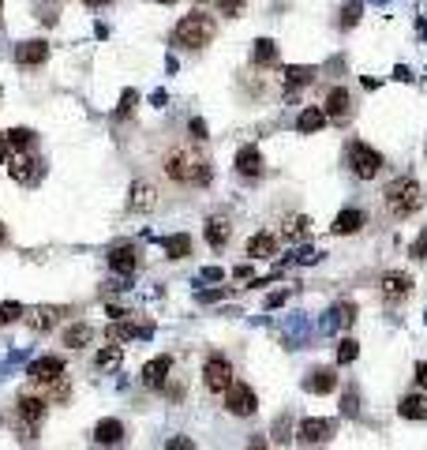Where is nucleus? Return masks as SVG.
I'll list each match as a JSON object with an SVG mask.
<instances>
[{
	"label": "nucleus",
	"instance_id": "obj_44",
	"mask_svg": "<svg viewBox=\"0 0 427 450\" xmlns=\"http://www.w3.org/2000/svg\"><path fill=\"white\" fill-rule=\"evenodd\" d=\"M247 450H267V435H252V439H247Z\"/></svg>",
	"mask_w": 427,
	"mask_h": 450
},
{
	"label": "nucleus",
	"instance_id": "obj_51",
	"mask_svg": "<svg viewBox=\"0 0 427 450\" xmlns=\"http://www.w3.org/2000/svg\"><path fill=\"white\" fill-rule=\"evenodd\" d=\"M4 237H8V233H4V222H0V244H4Z\"/></svg>",
	"mask_w": 427,
	"mask_h": 450
},
{
	"label": "nucleus",
	"instance_id": "obj_46",
	"mask_svg": "<svg viewBox=\"0 0 427 450\" xmlns=\"http://www.w3.org/2000/svg\"><path fill=\"white\" fill-rule=\"evenodd\" d=\"M11 158V143H8V135H0V165H4Z\"/></svg>",
	"mask_w": 427,
	"mask_h": 450
},
{
	"label": "nucleus",
	"instance_id": "obj_24",
	"mask_svg": "<svg viewBox=\"0 0 427 450\" xmlns=\"http://www.w3.org/2000/svg\"><path fill=\"white\" fill-rule=\"evenodd\" d=\"M131 207H135V210H154L158 207V188L139 180L135 188H131Z\"/></svg>",
	"mask_w": 427,
	"mask_h": 450
},
{
	"label": "nucleus",
	"instance_id": "obj_29",
	"mask_svg": "<svg viewBox=\"0 0 427 450\" xmlns=\"http://www.w3.org/2000/svg\"><path fill=\"white\" fill-rule=\"evenodd\" d=\"M8 135V143H11V150H31L34 147V143H38V135L31 132V128H11V132H4Z\"/></svg>",
	"mask_w": 427,
	"mask_h": 450
},
{
	"label": "nucleus",
	"instance_id": "obj_41",
	"mask_svg": "<svg viewBox=\"0 0 427 450\" xmlns=\"http://www.w3.org/2000/svg\"><path fill=\"white\" fill-rule=\"evenodd\" d=\"M408 255H412V259H427V229H423V233H420L416 240H412V248H408Z\"/></svg>",
	"mask_w": 427,
	"mask_h": 450
},
{
	"label": "nucleus",
	"instance_id": "obj_6",
	"mask_svg": "<svg viewBox=\"0 0 427 450\" xmlns=\"http://www.w3.org/2000/svg\"><path fill=\"white\" fill-rule=\"evenodd\" d=\"M237 383L232 379V360L225 353H210L202 364V387L210 390V394H225V390Z\"/></svg>",
	"mask_w": 427,
	"mask_h": 450
},
{
	"label": "nucleus",
	"instance_id": "obj_1",
	"mask_svg": "<svg viewBox=\"0 0 427 450\" xmlns=\"http://www.w3.org/2000/svg\"><path fill=\"white\" fill-rule=\"evenodd\" d=\"M165 177L176 180V184H191V188H206L210 184V162L195 150V147H173L165 154Z\"/></svg>",
	"mask_w": 427,
	"mask_h": 450
},
{
	"label": "nucleus",
	"instance_id": "obj_50",
	"mask_svg": "<svg viewBox=\"0 0 427 450\" xmlns=\"http://www.w3.org/2000/svg\"><path fill=\"white\" fill-rule=\"evenodd\" d=\"M252 278V267H237V282H247Z\"/></svg>",
	"mask_w": 427,
	"mask_h": 450
},
{
	"label": "nucleus",
	"instance_id": "obj_31",
	"mask_svg": "<svg viewBox=\"0 0 427 450\" xmlns=\"http://www.w3.org/2000/svg\"><path fill=\"white\" fill-rule=\"evenodd\" d=\"M120 357H124V349H120V345H106V349L98 353V360H94V364H98L101 372H109V368H116V364H120Z\"/></svg>",
	"mask_w": 427,
	"mask_h": 450
},
{
	"label": "nucleus",
	"instance_id": "obj_16",
	"mask_svg": "<svg viewBox=\"0 0 427 450\" xmlns=\"http://www.w3.org/2000/svg\"><path fill=\"white\" fill-rule=\"evenodd\" d=\"M46 61H49V41L31 38V41H19V46H16V64L19 68H38V64H46Z\"/></svg>",
	"mask_w": 427,
	"mask_h": 450
},
{
	"label": "nucleus",
	"instance_id": "obj_43",
	"mask_svg": "<svg viewBox=\"0 0 427 450\" xmlns=\"http://www.w3.org/2000/svg\"><path fill=\"white\" fill-rule=\"evenodd\" d=\"M352 319H356V304H341V323L349 327Z\"/></svg>",
	"mask_w": 427,
	"mask_h": 450
},
{
	"label": "nucleus",
	"instance_id": "obj_12",
	"mask_svg": "<svg viewBox=\"0 0 427 450\" xmlns=\"http://www.w3.org/2000/svg\"><path fill=\"white\" fill-rule=\"evenodd\" d=\"M41 169H46V165H41V158L38 154H16V158H11V165H8V173H11V180H16V184H34L38 177H41Z\"/></svg>",
	"mask_w": 427,
	"mask_h": 450
},
{
	"label": "nucleus",
	"instance_id": "obj_18",
	"mask_svg": "<svg viewBox=\"0 0 427 450\" xmlns=\"http://www.w3.org/2000/svg\"><path fill=\"white\" fill-rule=\"evenodd\" d=\"M232 165H237V173H240V177H247V180H255V177L267 173V162H262V150L259 147H240Z\"/></svg>",
	"mask_w": 427,
	"mask_h": 450
},
{
	"label": "nucleus",
	"instance_id": "obj_35",
	"mask_svg": "<svg viewBox=\"0 0 427 450\" xmlns=\"http://www.w3.org/2000/svg\"><path fill=\"white\" fill-rule=\"evenodd\" d=\"M68 394H71V390H68V379H64V375H61L56 383L46 387V402H68Z\"/></svg>",
	"mask_w": 427,
	"mask_h": 450
},
{
	"label": "nucleus",
	"instance_id": "obj_14",
	"mask_svg": "<svg viewBox=\"0 0 427 450\" xmlns=\"http://www.w3.org/2000/svg\"><path fill=\"white\" fill-rule=\"evenodd\" d=\"M202 237H206V244H210L214 252H225V248H229V240H232V222H229V218H222V214L206 218Z\"/></svg>",
	"mask_w": 427,
	"mask_h": 450
},
{
	"label": "nucleus",
	"instance_id": "obj_8",
	"mask_svg": "<svg viewBox=\"0 0 427 450\" xmlns=\"http://www.w3.org/2000/svg\"><path fill=\"white\" fill-rule=\"evenodd\" d=\"M225 409L229 416H252L259 409V394H255V387H247V383H232L225 390Z\"/></svg>",
	"mask_w": 427,
	"mask_h": 450
},
{
	"label": "nucleus",
	"instance_id": "obj_30",
	"mask_svg": "<svg viewBox=\"0 0 427 450\" xmlns=\"http://www.w3.org/2000/svg\"><path fill=\"white\" fill-rule=\"evenodd\" d=\"M26 315V308L19 300H4L0 304V327H8V323H19V319Z\"/></svg>",
	"mask_w": 427,
	"mask_h": 450
},
{
	"label": "nucleus",
	"instance_id": "obj_21",
	"mask_svg": "<svg viewBox=\"0 0 427 450\" xmlns=\"http://www.w3.org/2000/svg\"><path fill=\"white\" fill-rule=\"evenodd\" d=\"M337 387V375L334 368H312L304 379V390H312V394H330V390Z\"/></svg>",
	"mask_w": 427,
	"mask_h": 450
},
{
	"label": "nucleus",
	"instance_id": "obj_40",
	"mask_svg": "<svg viewBox=\"0 0 427 450\" xmlns=\"http://www.w3.org/2000/svg\"><path fill=\"white\" fill-rule=\"evenodd\" d=\"M139 334H143L139 323H120V327H113V338H124V342H128V338H139Z\"/></svg>",
	"mask_w": 427,
	"mask_h": 450
},
{
	"label": "nucleus",
	"instance_id": "obj_53",
	"mask_svg": "<svg viewBox=\"0 0 427 450\" xmlns=\"http://www.w3.org/2000/svg\"><path fill=\"white\" fill-rule=\"evenodd\" d=\"M0 8H4V0H0Z\"/></svg>",
	"mask_w": 427,
	"mask_h": 450
},
{
	"label": "nucleus",
	"instance_id": "obj_7",
	"mask_svg": "<svg viewBox=\"0 0 427 450\" xmlns=\"http://www.w3.org/2000/svg\"><path fill=\"white\" fill-rule=\"evenodd\" d=\"M412 289H416V282H412V274L408 270H386L379 278V297L386 300V304H401L412 297Z\"/></svg>",
	"mask_w": 427,
	"mask_h": 450
},
{
	"label": "nucleus",
	"instance_id": "obj_2",
	"mask_svg": "<svg viewBox=\"0 0 427 450\" xmlns=\"http://www.w3.org/2000/svg\"><path fill=\"white\" fill-rule=\"evenodd\" d=\"M382 203H386V210H390L393 218H412V214L423 207V188L412 180V177H397V180L386 184Z\"/></svg>",
	"mask_w": 427,
	"mask_h": 450
},
{
	"label": "nucleus",
	"instance_id": "obj_49",
	"mask_svg": "<svg viewBox=\"0 0 427 450\" xmlns=\"http://www.w3.org/2000/svg\"><path fill=\"white\" fill-rule=\"evenodd\" d=\"M83 4H86V8H109L113 0H83Z\"/></svg>",
	"mask_w": 427,
	"mask_h": 450
},
{
	"label": "nucleus",
	"instance_id": "obj_28",
	"mask_svg": "<svg viewBox=\"0 0 427 450\" xmlns=\"http://www.w3.org/2000/svg\"><path fill=\"white\" fill-rule=\"evenodd\" d=\"M252 61L262 64V68H267V64H277V46H274L270 38H259L255 49H252Z\"/></svg>",
	"mask_w": 427,
	"mask_h": 450
},
{
	"label": "nucleus",
	"instance_id": "obj_22",
	"mask_svg": "<svg viewBox=\"0 0 427 450\" xmlns=\"http://www.w3.org/2000/svg\"><path fill=\"white\" fill-rule=\"evenodd\" d=\"M91 338H94V327L91 323H71L61 334V345H68V349H83V345H91Z\"/></svg>",
	"mask_w": 427,
	"mask_h": 450
},
{
	"label": "nucleus",
	"instance_id": "obj_9",
	"mask_svg": "<svg viewBox=\"0 0 427 450\" xmlns=\"http://www.w3.org/2000/svg\"><path fill=\"white\" fill-rule=\"evenodd\" d=\"M106 259H109V270H116L120 278H131V274L139 270V248H135V244H128V240L113 244Z\"/></svg>",
	"mask_w": 427,
	"mask_h": 450
},
{
	"label": "nucleus",
	"instance_id": "obj_5",
	"mask_svg": "<svg viewBox=\"0 0 427 450\" xmlns=\"http://www.w3.org/2000/svg\"><path fill=\"white\" fill-rule=\"evenodd\" d=\"M349 169H352V177H360V180H375L382 165H386V158H382L375 147H367V143H349Z\"/></svg>",
	"mask_w": 427,
	"mask_h": 450
},
{
	"label": "nucleus",
	"instance_id": "obj_3",
	"mask_svg": "<svg viewBox=\"0 0 427 450\" xmlns=\"http://www.w3.org/2000/svg\"><path fill=\"white\" fill-rule=\"evenodd\" d=\"M214 34H217L214 16H206V11H199V8L187 11V16L176 23V31H173L176 46H184V49H202V46H210Z\"/></svg>",
	"mask_w": 427,
	"mask_h": 450
},
{
	"label": "nucleus",
	"instance_id": "obj_13",
	"mask_svg": "<svg viewBox=\"0 0 427 450\" xmlns=\"http://www.w3.org/2000/svg\"><path fill=\"white\" fill-rule=\"evenodd\" d=\"M68 315V308H56V304H41V308H31L23 315V323L31 327V330H38V334H46V330H53L61 319Z\"/></svg>",
	"mask_w": 427,
	"mask_h": 450
},
{
	"label": "nucleus",
	"instance_id": "obj_39",
	"mask_svg": "<svg viewBox=\"0 0 427 450\" xmlns=\"http://www.w3.org/2000/svg\"><path fill=\"white\" fill-rule=\"evenodd\" d=\"M341 413H345V416H356V413H360V394H356V390H345V398H341Z\"/></svg>",
	"mask_w": 427,
	"mask_h": 450
},
{
	"label": "nucleus",
	"instance_id": "obj_23",
	"mask_svg": "<svg viewBox=\"0 0 427 450\" xmlns=\"http://www.w3.org/2000/svg\"><path fill=\"white\" fill-rule=\"evenodd\" d=\"M326 121H330V117L322 113V106H307L300 117H297V132H300V135H312V132H319V128L326 124Z\"/></svg>",
	"mask_w": 427,
	"mask_h": 450
},
{
	"label": "nucleus",
	"instance_id": "obj_15",
	"mask_svg": "<svg viewBox=\"0 0 427 450\" xmlns=\"http://www.w3.org/2000/svg\"><path fill=\"white\" fill-rule=\"evenodd\" d=\"M322 113H326L330 121H349L352 117V94H349V86H330L326 101H322Z\"/></svg>",
	"mask_w": 427,
	"mask_h": 450
},
{
	"label": "nucleus",
	"instance_id": "obj_32",
	"mask_svg": "<svg viewBox=\"0 0 427 450\" xmlns=\"http://www.w3.org/2000/svg\"><path fill=\"white\" fill-rule=\"evenodd\" d=\"M312 76H315L312 68H289V71H285V91H297V86H307V83H312Z\"/></svg>",
	"mask_w": 427,
	"mask_h": 450
},
{
	"label": "nucleus",
	"instance_id": "obj_33",
	"mask_svg": "<svg viewBox=\"0 0 427 450\" xmlns=\"http://www.w3.org/2000/svg\"><path fill=\"white\" fill-rule=\"evenodd\" d=\"M356 357H360L356 338H341V342H337V364H352Z\"/></svg>",
	"mask_w": 427,
	"mask_h": 450
},
{
	"label": "nucleus",
	"instance_id": "obj_42",
	"mask_svg": "<svg viewBox=\"0 0 427 450\" xmlns=\"http://www.w3.org/2000/svg\"><path fill=\"white\" fill-rule=\"evenodd\" d=\"M187 128H191V135H195V139H206V124H202L199 117H191V124H187Z\"/></svg>",
	"mask_w": 427,
	"mask_h": 450
},
{
	"label": "nucleus",
	"instance_id": "obj_4",
	"mask_svg": "<svg viewBox=\"0 0 427 450\" xmlns=\"http://www.w3.org/2000/svg\"><path fill=\"white\" fill-rule=\"evenodd\" d=\"M46 398H38V394H19L16 402V431H19V439L23 443H34L38 439V428H41V420H46Z\"/></svg>",
	"mask_w": 427,
	"mask_h": 450
},
{
	"label": "nucleus",
	"instance_id": "obj_45",
	"mask_svg": "<svg viewBox=\"0 0 427 450\" xmlns=\"http://www.w3.org/2000/svg\"><path fill=\"white\" fill-rule=\"evenodd\" d=\"M222 278H225V274L217 270V267H206V270H202V282H222Z\"/></svg>",
	"mask_w": 427,
	"mask_h": 450
},
{
	"label": "nucleus",
	"instance_id": "obj_20",
	"mask_svg": "<svg viewBox=\"0 0 427 450\" xmlns=\"http://www.w3.org/2000/svg\"><path fill=\"white\" fill-rule=\"evenodd\" d=\"M169 372H173V357L161 353V357H154V360H146L143 364V383L146 387H165Z\"/></svg>",
	"mask_w": 427,
	"mask_h": 450
},
{
	"label": "nucleus",
	"instance_id": "obj_48",
	"mask_svg": "<svg viewBox=\"0 0 427 450\" xmlns=\"http://www.w3.org/2000/svg\"><path fill=\"white\" fill-rule=\"evenodd\" d=\"M222 8H225V16H237V11H240V0H222Z\"/></svg>",
	"mask_w": 427,
	"mask_h": 450
},
{
	"label": "nucleus",
	"instance_id": "obj_25",
	"mask_svg": "<svg viewBox=\"0 0 427 450\" xmlns=\"http://www.w3.org/2000/svg\"><path fill=\"white\" fill-rule=\"evenodd\" d=\"M161 248H165V255L173 259V263H180V259L191 255V237L187 233H173V237L161 240Z\"/></svg>",
	"mask_w": 427,
	"mask_h": 450
},
{
	"label": "nucleus",
	"instance_id": "obj_34",
	"mask_svg": "<svg viewBox=\"0 0 427 450\" xmlns=\"http://www.w3.org/2000/svg\"><path fill=\"white\" fill-rule=\"evenodd\" d=\"M270 439L274 443H289L292 439V416L289 413H282V416L274 420V435H270Z\"/></svg>",
	"mask_w": 427,
	"mask_h": 450
},
{
	"label": "nucleus",
	"instance_id": "obj_27",
	"mask_svg": "<svg viewBox=\"0 0 427 450\" xmlns=\"http://www.w3.org/2000/svg\"><path fill=\"white\" fill-rule=\"evenodd\" d=\"M274 248H277V244H274L270 233H255L252 240H247V255H252V259H270Z\"/></svg>",
	"mask_w": 427,
	"mask_h": 450
},
{
	"label": "nucleus",
	"instance_id": "obj_37",
	"mask_svg": "<svg viewBox=\"0 0 427 450\" xmlns=\"http://www.w3.org/2000/svg\"><path fill=\"white\" fill-rule=\"evenodd\" d=\"M312 233V222L300 214V218H292V222H285V237H307Z\"/></svg>",
	"mask_w": 427,
	"mask_h": 450
},
{
	"label": "nucleus",
	"instance_id": "obj_47",
	"mask_svg": "<svg viewBox=\"0 0 427 450\" xmlns=\"http://www.w3.org/2000/svg\"><path fill=\"white\" fill-rule=\"evenodd\" d=\"M416 383L427 387V360H420V364H416Z\"/></svg>",
	"mask_w": 427,
	"mask_h": 450
},
{
	"label": "nucleus",
	"instance_id": "obj_10",
	"mask_svg": "<svg viewBox=\"0 0 427 450\" xmlns=\"http://www.w3.org/2000/svg\"><path fill=\"white\" fill-rule=\"evenodd\" d=\"M64 375V360L61 357H38L31 368H26V379L38 383V387H49Z\"/></svg>",
	"mask_w": 427,
	"mask_h": 450
},
{
	"label": "nucleus",
	"instance_id": "obj_52",
	"mask_svg": "<svg viewBox=\"0 0 427 450\" xmlns=\"http://www.w3.org/2000/svg\"><path fill=\"white\" fill-rule=\"evenodd\" d=\"M161 4H173V0H161Z\"/></svg>",
	"mask_w": 427,
	"mask_h": 450
},
{
	"label": "nucleus",
	"instance_id": "obj_19",
	"mask_svg": "<svg viewBox=\"0 0 427 450\" xmlns=\"http://www.w3.org/2000/svg\"><path fill=\"white\" fill-rule=\"evenodd\" d=\"M124 435H128V428H124V420H116V416H106V420L94 424V443L98 446H120Z\"/></svg>",
	"mask_w": 427,
	"mask_h": 450
},
{
	"label": "nucleus",
	"instance_id": "obj_17",
	"mask_svg": "<svg viewBox=\"0 0 427 450\" xmlns=\"http://www.w3.org/2000/svg\"><path fill=\"white\" fill-rule=\"evenodd\" d=\"M364 225H367V214H364L360 207H349V210H341V214L334 218L330 233H334V237H356Z\"/></svg>",
	"mask_w": 427,
	"mask_h": 450
},
{
	"label": "nucleus",
	"instance_id": "obj_36",
	"mask_svg": "<svg viewBox=\"0 0 427 450\" xmlns=\"http://www.w3.org/2000/svg\"><path fill=\"white\" fill-rule=\"evenodd\" d=\"M360 23V0H349V4L341 8V31H349V26Z\"/></svg>",
	"mask_w": 427,
	"mask_h": 450
},
{
	"label": "nucleus",
	"instance_id": "obj_11",
	"mask_svg": "<svg viewBox=\"0 0 427 450\" xmlns=\"http://www.w3.org/2000/svg\"><path fill=\"white\" fill-rule=\"evenodd\" d=\"M330 435H334V420H322V416H307L297 428V439L304 446H319V443H326Z\"/></svg>",
	"mask_w": 427,
	"mask_h": 450
},
{
	"label": "nucleus",
	"instance_id": "obj_26",
	"mask_svg": "<svg viewBox=\"0 0 427 450\" xmlns=\"http://www.w3.org/2000/svg\"><path fill=\"white\" fill-rule=\"evenodd\" d=\"M397 413L405 420H427V398L423 394H405L401 405H397Z\"/></svg>",
	"mask_w": 427,
	"mask_h": 450
},
{
	"label": "nucleus",
	"instance_id": "obj_38",
	"mask_svg": "<svg viewBox=\"0 0 427 450\" xmlns=\"http://www.w3.org/2000/svg\"><path fill=\"white\" fill-rule=\"evenodd\" d=\"M165 450H199V446H195V439H191V435H169V439H165Z\"/></svg>",
	"mask_w": 427,
	"mask_h": 450
}]
</instances>
